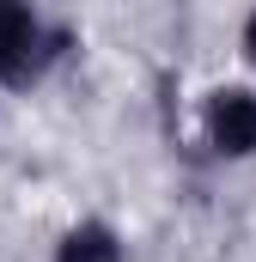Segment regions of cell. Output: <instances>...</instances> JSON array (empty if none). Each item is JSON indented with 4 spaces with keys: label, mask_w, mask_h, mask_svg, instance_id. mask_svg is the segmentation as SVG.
<instances>
[{
    "label": "cell",
    "mask_w": 256,
    "mask_h": 262,
    "mask_svg": "<svg viewBox=\"0 0 256 262\" xmlns=\"http://www.w3.org/2000/svg\"><path fill=\"white\" fill-rule=\"evenodd\" d=\"M207 140L220 152H256V98L250 92H214V104H207Z\"/></svg>",
    "instance_id": "2"
},
{
    "label": "cell",
    "mask_w": 256,
    "mask_h": 262,
    "mask_svg": "<svg viewBox=\"0 0 256 262\" xmlns=\"http://www.w3.org/2000/svg\"><path fill=\"white\" fill-rule=\"evenodd\" d=\"M43 25L31 18V6H0V79L25 85L43 67Z\"/></svg>",
    "instance_id": "1"
},
{
    "label": "cell",
    "mask_w": 256,
    "mask_h": 262,
    "mask_svg": "<svg viewBox=\"0 0 256 262\" xmlns=\"http://www.w3.org/2000/svg\"><path fill=\"white\" fill-rule=\"evenodd\" d=\"M244 49H250V61H256V12H250V25H244Z\"/></svg>",
    "instance_id": "4"
},
{
    "label": "cell",
    "mask_w": 256,
    "mask_h": 262,
    "mask_svg": "<svg viewBox=\"0 0 256 262\" xmlns=\"http://www.w3.org/2000/svg\"><path fill=\"white\" fill-rule=\"evenodd\" d=\"M116 256H122V244H116L110 226H73L61 238V256L55 262H116Z\"/></svg>",
    "instance_id": "3"
}]
</instances>
